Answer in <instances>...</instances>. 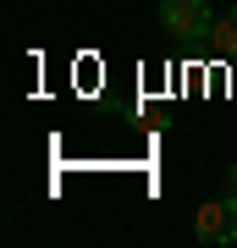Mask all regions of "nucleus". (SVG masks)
Instances as JSON below:
<instances>
[{
    "mask_svg": "<svg viewBox=\"0 0 237 248\" xmlns=\"http://www.w3.org/2000/svg\"><path fill=\"white\" fill-rule=\"evenodd\" d=\"M160 28L176 39H210V0H160Z\"/></svg>",
    "mask_w": 237,
    "mask_h": 248,
    "instance_id": "nucleus-2",
    "label": "nucleus"
},
{
    "mask_svg": "<svg viewBox=\"0 0 237 248\" xmlns=\"http://www.w3.org/2000/svg\"><path fill=\"white\" fill-rule=\"evenodd\" d=\"M226 193H237V160L226 166Z\"/></svg>",
    "mask_w": 237,
    "mask_h": 248,
    "instance_id": "nucleus-4",
    "label": "nucleus"
},
{
    "mask_svg": "<svg viewBox=\"0 0 237 248\" xmlns=\"http://www.w3.org/2000/svg\"><path fill=\"white\" fill-rule=\"evenodd\" d=\"M210 50L226 55V61H237V6H226V11L215 17V28H210Z\"/></svg>",
    "mask_w": 237,
    "mask_h": 248,
    "instance_id": "nucleus-3",
    "label": "nucleus"
},
{
    "mask_svg": "<svg viewBox=\"0 0 237 248\" xmlns=\"http://www.w3.org/2000/svg\"><path fill=\"white\" fill-rule=\"evenodd\" d=\"M193 237L210 243V248L237 243V193H221V199H210V204H199V215H193Z\"/></svg>",
    "mask_w": 237,
    "mask_h": 248,
    "instance_id": "nucleus-1",
    "label": "nucleus"
}]
</instances>
